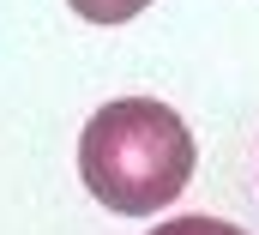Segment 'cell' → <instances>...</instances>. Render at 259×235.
I'll return each instance as SVG.
<instances>
[{"instance_id": "obj_1", "label": "cell", "mask_w": 259, "mask_h": 235, "mask_svg": "<svg viewBox=\"0 0 259 235\" xmlns=\"http://www.w3.org/2000/svg\"><path fill=\"white\" fill-rule=\"evenodd\" d=\"M78 175L115 217H157L193 181V133L157 97H121L84 121Z\"/></svg>"}, {"instance_id": "obj_2", "label": "cell", "mask_w": 259, "mask_h": 235, "mask_svg": "<svg viewBox=\"0 0 259 235\" xmlns=\"http://www.w3.org/2000/svg\"><path fill=\"white\" fill-rule=\"evenodd\" d=\"M84 24H127V18H139L151 0H66Z\"/></svg>"}, {"instance_id": "obj_3", "label": "cell", "mask_w": 259, "mask_h": 235, "mask_svg": "<svg viewBox=\"0 0 259 235\" xmlns=\"http://www.w3.org/2000/svg\"><path fill=\"white\" fill-rule=\"evenodd\" d=\"M151 235H247V229H235L223 217H169V223H157Z\"/></svg>"}]
</instances>
